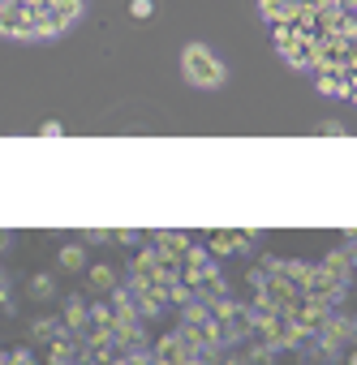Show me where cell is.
Returning a JSON list of instances; mask_svg holds the SVG:
<instances>
[{
    "label": "cell",
    "instance_id": "obj_4",
    "mask_svg": "<svg viewBox=\"0 0 357 365\" xmlns=\"http://www.w3.org/2000/svg\"><path fill=\"white\" fill-rule=\"evenodd\" d=\"M129 14H134V18H146V14H151V0H134Z\"/></svg>",
    "mask_w": 357,
    "mask_h": 365
},
{
    "label": "cell",
    "instance_id": "obj_2",
    "mask_svg": "<svg viewBox=\"0 0 357 365\" xmlns=\"http://www.w3.org/2000/svg\"><path fill=\"white\" fill-rule=\"evenodd\" d=\"M82 9V0H5V14H0V26H5L9 39H48L61 35Z\"/></svg>",
    "mask_w": 357,
    "mask_h": 365
},
{
    "label": "cell",
    "instance_id": "obj_1",
    "mask_svg": "<svg viewBox=\"0 0 357 365\" xmlns=\"http://www.w3.org/2000/svg\"><path fill=\"white\" fill-rule=\"evenodd\" d=\"M263 14L288 65L357 103V0H263Z\"/></svg>",
    "mask_w": 357,
    "mask_h": 365
},
{
    "label": "cell",
    "instance_id": "obj_3",
    "mask_svg": "<svg viewBox=\"0 0 357 365\" xmlns=\"http://www.w3.org/2000/svg\"><path fill=\"white\" fill-rule=\"evenodd\" d=\"M181 73H186V82H194V86H220V82H224V61H220L211 48L190 43V48L181 52Z\"/></svg>",
    "mask_w": 357,
    "mask_h": 365
}]
</instances>
